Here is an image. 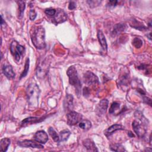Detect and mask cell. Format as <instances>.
<instances>
[{
	"instance_id": "1",
	"label": "cell",
	"mask_w": 152,
	"mask_h": 152,
	"mask_svg": "<svg viewBox=\"0 0 152 152\" xmlns=\"http://www.w3.org/2000/svg\"><path fill=\"white\" fill-rule=\"evenodd\" d=\"M30 37L35 48L39 49L45 48V30L43 27L41 26L33 27L30 31Z\"/></svg>"
},
{
	"instance_id": "2",
	"label": "cell",
	"mask_w": 152,
	"mask_h": 152,
	"mask_svg": "<svg viewBox=\"0 0 152 152\" xmlns=\"http://www.w3.org/2000/svg\"><path fill=\"white\" fill-rule=\"evenodd\" d=\"M40 93V90L36 84L31 83L27 86L26 89L27 99L30 106L36 107L38 106Z\"/></svg>"
},
{
	"instance_id": "3",
	"label": "cell",
	"mask_w": 152,
	"mask_h": 152,
	"mask_svg": "<svg viewBox=\"0 0 152 152\" xmlns=\"http://www.w3.org/2000/svg\"><path fill=\"white\" fill-rule=\"evenodd\" d=\"M66 74L69 78V84L75 88L76 94L79 97L81 93V84L78 78V73L75 66H69L66 71Z\"/></svg>"
},
{
	"instance_id": "4",
	"label": "cell",
	"mask_w": 152,
	"mask_h": 152,
	"mask_svg": "<svg viewBox=\"0 0 152 152\" xmlns=\"http://www.w3.org/2000/svg\"><path fill=\"white\" fill-rule=\"evenodd\" d=\"M10 51L12 55L14 56L15 61L18 62L20 61L21 56L24 55L25 48L15 40H14L11 43Z\"/></svg>"
},
{
	"instance_id": "5",
	"label": "cell",
	"mask_w": 152,
	"mask_h": 152,
	"mask_svg": "<svg viewBox=\"0 0 152 152\" xmlns=\"http://www.w3.org/2000/svg\"><path fill=\"white\" fill-rule=\"evenodd\" d=\"M50 65V62L48 59H45L41 61L37 66L36 68V75L39 78H44L48 71Z\"/></svg>"
},
{
	"instance_id": "6",
	"label": "cell",
	"mask_w": 152,
	"mask_h": 152,
	"mask_svg": "<svg viewBox=\"0 0 152 152\" xmlns=\"http://www.w3.org/2000/svg\"><path fill=\"white\" fill-rule=\"evenodd\" d=\"M132 125L133 130L136 135L139 138H144L147 132V126L137 119H135L132 122Z\"/></svg>"
},
{
	"instance_id": "7",
	"label": "cell",
	"mask_w": 152,
	"mask_h": 152,
	"mask_svg": "<svg viewBox=\"0 0 152 152\" xmlns=\"http://www.w3.org/2000/svg\"><path fill=\"white\" fill-rule=\"evenodd\" d=\"M83 80L85 84L88 86H94L99 84L98 77L91 71H87L84 74Z\"/></svg>"
},
{
	"instance_id": "8",
	"label": "cell",
	"mask_w": 152,
	"mask_h": 152,
	"mask_svg": "<svg viewBox=\"0 0 152 152\" xmlns=\"http://www.w3.org/2000/svg\"><path fill=\"white\" fill-rule=\"evenodd\" d=\"M83 116L80 113L75 111H70L66 115L67 123L69 125H74L79 123L82 120Z\"/></svg>"
},
{
	"instance_id": "9",
	"label": "cell",
	"mask_w": 152,
	"mask_h": 152,
	"mask_svg": "<svg viewBox=\"0 0 152 152\" xmlns=\"http://www.w3.org/2000/svg\"><path fill=\"white\" fill-rule=\"evenodd\" d=\"M124 71L121 73V75L118 78V86L124 90H126L128 88L129 83V72Z\"/></svg>"
},
{
	"instance_id": "10",
	"label": "cell",
	"mask_w": 152,
	"mask_h": 152,
	"mask_svg": "<svg viewBox=\"0 0 152 152\" xmlns=\"http://www.w3.org/2000/svg\"><path fill=\"white\" fill-rule=\"evenodd\" d=\"M18 145L20 147H25V148H27V147H31V148H43V145L34 141H32V140H24L23 141H20L18 142Z\"/></svg>"
},
{
	"instance_id": "11",
	"label": "cell",
	"mask_w": 152,
	"mask_h": 152,
	"mask_svg": "<svg viewBox=\"0 0 152 152\" xmlns=\"http://www.w3.org/2000/svg\"><path fill=\"white\" fill-rule=\"evenodd\" d=\"M67 14L66 13L61 9L56 10V13L53 17V22L55 24H59L67 20Z\"/></svg>"
},
{
	"instance_id": "12",
	"label": "cell",
	"mask_w": 152,
	"mask_h": 152,
	"mask_svg": "<svg viewBox=\"0 0 152 152\" xmlns=\"http://www.w3.org/2000/svg\"><path fill=\"white\" fill-rule=\"evenodd\" d=\"M108 103L109 102L107 99H103L100 101L96 109V112L98 116H101L105 114L108 107Z\"/></svg>"
},
{
	"instance_id": "13",
	"label": "cell",
	"mask_w": 152,
	"mask_h": 152,
	"mask_svg": "<svg viewBox=\"0 0 152 152\" xmlns=\"http://www.w3.org/2000/svg\"><path fill=\"white\" fill-rule=\"evenodd\" d=\"M64 108L65 111H72L74 108V97L71 94H67L64 100Z\"/></svg>"
},
{
	"instance_id": "14",
	"label": "cell",
	"mask_w": 152,
	"mask_h": 152,
	"mask_svg": "<svg viewBox=\"0 0 152 152\" xmlns=\"http://www.w3.org/2000/svg\"><path fill=\"white\" fill-rule=\"evenodd\" d=\"M34 140L40 143V144H45L48 140V135L47 133L43 131H38L34 135Z\"/></svg>"
},
{
	"instance_id": "15",
	"label": "cell",
	"mask_w": 152,
	"mask_h": 152,
	"mask_svg": "<svg viewBox=\"0 0 152 152\" xmlns=\"http://www.w3.org/2000/svg\"><path fill=\"white\" fill-rule=\"evenodd\" d=\"M2 72L4 75L8 79H12L15 77V72L13 68L10 65H4L2 66Z\"/></svg>"
},
{
	"instance_id": "16",
	"label": "cell",
	"mask_w": 152,
	"mask_h": 152,
	"mask_svg": "<svg viewBox=\"0 0 152 152\" xmlns=\"http://www.w3.org/2000/svg\"><path fill=\"white\" fill-rule=\"evenodd\" d=\"M43 120V118H36V117H29V118H26L24 120H23L20 123V125L21 126H26L30 124L40 122L42 121Z\"/></svg>"
},
{
	"instance_id": "17",
	"label": "cell",
	"mask_w": 152,
	"mask_h": 152,
	"mask_svg": "<svg viewBox=\"0 0 152 152\" xmlns=\"http://www.w3.org/2000/svg\"><path fill=\"white\" fill-rule=\"evenodd\" d=\"M124 129V128L122 125L120 124H114L109 127L107 129H106L104 132V135L108 137L110 135H111L114 132L118 131V130H123Z\"/></svg>"
},
{
	"instance_id": "18",
	"label": "cell",
	"mask_w": 152,
	"mask_h": 152,
	"mask_svg": "<svg viewBox=\"0 0 152 152\" xmlns=\"http://www.w3.org/2000/svg\"><path fill=\"white\" fill-rule=\"evenodd\" d=\"M97 38L103 51L105 52H107V42L103 33L101 30H99L97 31Z\"/></svg>"
},
{
	"instance_id": "19",
	"label": "cell",
	"mask_w": 152,
	"mask_h": 152,
	"mask_svg": "<svg viewBox=\"0 0 152 152\" xmlns=\"http://www.w3.org/2000/svg\"><path fill=\"white\" fill-rule=\"evenodd\" d=\"M83 144L87 148V150L88 151H98L95 144L90 139L87 138V139L84 140L83 141Z\"/></svg>"
},
{
	"instance_id": "20",
	"label": "cell",
	"mask_w": 152,
	"mask_h": 152,
	"mask_svg": "<svg viewBox=\"0 0 152 152\" xmlns=\"http://www.w3.org/2000/svg\"><path fill=\"white\" fill-rule=\"evenodd\" d=\"M126 26L125 24H123V23L116 24L113 27L112 34L113 36L118 35V34L126 30Z\"/></svg>"
},
{
	"instance_id": "21",
	"label": "cell",
	"mask_w": 152,
	"mask_h": 152,
	"mask_svg": "<svg viewBox=\"0 0 152 152\" xmlns=\"http://www.w3.org/2000/svg\"><path fill=\"white\" fill-rule=\"evenodd\" d=\"M134 117L135 119L138 120V121L142 122L143 124H144L145 126H148V120L145 118V116L143 115L142 113L140 110H137L134 113Z\"/></svg>"
},
{
	"instance_id": "22",
	"label": "cell",
	"mask_w": 152,
	"mask_h": 152,
	"mask_svg": "<svg viewBox=\"0 0 152 152\" xmlns=\"http://www.w3.org/2000/svg\"><path fill=\"white\" fill-rule=\"evenodd\" d=\"M10 142L11 140L8 138H4L1 139L0 141V150L3 152L7 151L10 144Z\"/></svg>"
},
{
	"instance_id": "23",
	"label": "cell",
	"mask_w": 152,
	"mask_h": 152,
	"mask_svg": "<svg viewBox=\"0 0 152 152\" xmlns=\"http://www.w3.org/2000/svg\"><path fill=\"white\" fill-rule=\"evenodd\" d=\"M78 126L83 129L85 131H87L90 129L91 127V123L90 121L87 119H84L81 120L79 123H78Z\"/></svg>"
},
{
	"instance_id": "24",
	"label": "cell",
	"mask_w": 152,
	"mask_h": 152,
	"mask_svg": "<svg viewBox=\"0 0 152 152\" xmlns=\"http://www.w3.org/2000/svg\"><path fill=\"white\" fill-rule=\"evenodd\" d=\"M71 135V132L68 129H64L60 132L59 136V142L61 141H66L69 135Z\"/></svg>"
},
{
	"instance_id": "25",
	"label": "cell",
	"mask_w": 152,
	"mask_h": 152,
	"mask_svg": "<svg viewBox=\"0 0 152 152\" xmlns=\"http://www.w3.org/2000/svg\"><path fill=\"white\" fill-rule=\"evenodd\" d=\"M120 108V104L119 103L117 102H114L112 103L110 108H109V112L110 114H115L116 113L118 114V111L119 110Z\"/></svg>"
},
{
	"instance_id": "26",
	"label": "cell",
	"mask_w": 152,
	"mask_h": 152,
	"mask_svg": "<svg viewBox=\"0 0 152 152\" xmlns=\"http://www.w3.org/2000/svg\"><path fill=\"white\" fill-rule=\"evenodd\" d=\"M48 132L49 135L51 136L53 140L54 141L56 142H59V136L58 134H57L55 130L52 127H49L48 129Z\"/></svg>"
},
{
	"instance_id": "27",
	"label": "cell",
	"mask_w": 152,
	"mask_h": 152,
	"mask_svg": "<svg viewBox=\"0 0 152 152\" xmlns=\"http://www.w3.org/2000/svg\"><path fill=\"white\" fill-rule=\"evenodd\" d=\"M18 5V17L21 18L23 16L24 9H25V2L23 1H19L17 2Z\"/></svg>"
},
{
	"instance_id": "28",
	"label": "cell",
	"mask_w": 152,
	"mask_h": 152,
	"mask_svg": "<svg viewBox=\"0 0 152 152\" xmlns=\"http://www.w3.org/2000/svg\"><path fill=\"white\" fill-rule=\"evenodd\" d=\"M110 148L115 151H125L124 147L120 144H112L110 145Z\"/></svg>"
},
{
	"instance_id": "29",
	"label": "cell",
	"mask_w": 152,
	"mask_h": 152,
	"mask_svg": "<svg viewBox=\"0 0 152 152\" xmlns=\"http://www.w3.org/2000/svg\"><path fill=\"white\" fill-rule=\"evenodd\" d=\"M28 69H29V59L27 58V59L26 61L25 65H24V69L23 70V71L22 72V73L20 75V79L23 77H25L27 75Z\"/></svg>"
},
{
	"instance_id": "30",
	"label": "cell",
	"mask_w": 152,
	"mask_h": 152,
	"mask_svg": "<svg viewBox=\"0 0 152 152\" xmlns=\"http://www.w3.org/2000/svg\"><path fill=\"white\" fill-rule=\"evenodd\" d=\"M132 45L136 48H140L142 45V40L139 37H135L132 40Z\"/></svg>"
},
{
	"instance_id": "31",
	"label": "cell",
	"mask_w": 152,
	"mask_h": 152,
	"mask_svg": "<svg viewBox=\"0 0 152 152\" xmlns=\"http://www.w3.org/2000/svg\"><path fill=\"white\" fill-rule=\"evenodd\" d=\"M45 12L46 15H48L49 16L53 17L56 13V10L54 8H48V9L45 10Z\"/></svg>"
},
{
	"instance_id": "32",
	"label": "cell",
	"mask_w": 152,
	"mask_h": 152,
	"mask_svg": "<svg viewBox=\"0 0 152 152\" xmlns=\"http://www.w3.org/2000/svg\"><path fill=\"white\" fill-rule=\"evenodd\" d=\"M87 2L88 4V5H90V7H95L99 5H100V4L101 3V1H87Z\"/></svg>"
},
{
	"instance_id": "33",
	"label": "cell",
	"mask_w": 152,
	"mask_h": 152,
	"mask_svg": "<svg viewBox=\"0 0 152 152\" xmlns=\"http://www.w3.org/2000/svg\"><path fill=\"white\" fill-rule=\"evenodd\" d=\"M37 16V13L34 9H31L29 12V18L31 21L34 20Z\"/></svg>"
},
{
	"instance_id": "34",
	"label": "cell",
	"mask_w": 152,
	"mask_h": 152,
	"mask_svg": "<svg viewBox=\"0 0 152 152\" xmlns=\"http://www.w3.org/2000/svg\"><path fill=\"white\" fill-rule=\"evenodd\" d=\"M75 7H76L75 2L74 1H70L69 3V5H68V8L70 10H73L75 8Z\"/></svg>"
},
{
	"instance_id": "35",
	"label": "cell",
	"mask_w": 152,
	"mask_h": 152,
	"mask_svg": "<svg viewBox=\"0 0 152 152\" xmlns=\"http://www.w3.org/2000/svg\"><path fill=\"white\" fill-rule=\"evenodd\" d=\"M83 95L86 97L88 96L89 94H90V88L87 87H86L84 88L83 89Z\"/></svg>"
},
{
	"instance_id": "36",
	"label": "cell",
	"mask_w": 152,
	"mask_h": 152,
	"mask_svg": "<svg viewBox=\"0 0 152 152\" xmlns=\"http://www.w3.org/2000/svg\"><path fill=\"white\" fill-rule=\"evenodd\" d=\"M142 100L144 101V102H145V103L149 104L150 106L151 105V99L146 97V96H143L142 97Z\"/></svg>"
},
{
	"instance_id": "37",
	"label": "cell",
	"mask_w": 152,
	"mask_h": 152,
	"mask_svg": "<svg viewBox=\"0 0 152 152\" xmlns=\"http://www.w3.org/2000/svg\"><path fill=\"white\" fill-rule=\"evenodd\" d=\"M118 2L117 1H109L108 2L107 5L109 6H110V7H115V6H116L117 5Z\"/></svg>"
},
{
	"instance_id": "38",
	"label": "cell",
	"mask_w": 152,
	"mask_h": 152,
	"mask_svg": "<svg viewBox=\"0 0 152 152\" xmlns=\"http://www.w3.org/2000/svg\"><path fill=\"white\" fill-rule=\"evenodd\" d=\"M128 135L130 137H134V135L133 133L131 132V131H129V132H128Z\"/></svg>"
},
{
	"instance_id": "39",
	"label": "cell",
	"mask_w": 152,
	"mask_h": 152,
	"mask_svg": "<svg viewBox=\"0 0 152 152\" xmlns=\"http://www.w3.org/2000/svg\"><path fill=\"white\" fill-rule=\"evenodd\" d=\"M147 36H148V39H150V40H151V33H148V35H147Z\"/></svg>"
}]
</instances>
